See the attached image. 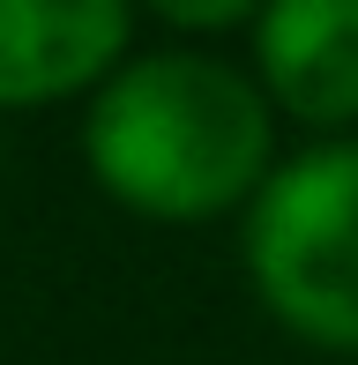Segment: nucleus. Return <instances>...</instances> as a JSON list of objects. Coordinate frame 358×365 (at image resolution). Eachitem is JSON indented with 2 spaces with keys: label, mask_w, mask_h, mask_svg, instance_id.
<instances>
[{
  "label": "nucleus",
  "mask_w": 358,
  "mask_h": 365,
  "mask_svg": "<svg viewBox=\"0 0 358 365\" xmlns=\"http://www.w3.org/2000/svg\"><path fill=\"white\" fill-rule=\"evenodd\" d=\"M247 261L276 321L358 351V142L306 149L262 179Z\"/></svg>",
  "instance_id": "nucleus-2"
},
{
  "label": "nucleus",
  "mask_w": 358,
  "mask_h": 365,
  "mask_svg": "<svg viewBox=\"0 0 358 365\" xmlns=\"http://www.w3.org/2000/svg\"><path fill=\"white\" fill-rule=\"evenodd\" d=\"M165 15H172V23H239L247 8H209V0H202V8H179V0H165Z\"/></svg>",
  "instance_id": "nucleus-5"
},
{
  "label": "nucleus",
  "mask_w": 358,
  "mask_h": 365,
  "mask_svg": "<svg viewBox=\"0 0 358 365\" xmlns=\"http://www.w3.org/2000/svg\"><path fill=\"white\" fill-rule=\"evenodd\" d=\"M90 164L150 217H209L262 187L269 105L209 53H150L90 105Z\"/></svg>",
  "instance_id": "nucleus-1"
},
{
  "label": "nucleus",
  "mask_w": 358,
  "mask_h": 365,
  "mask_svg": "<svg viewBox=\"0 0 358 365\" xmlns=\"http://www.w3.org/2000/svg\"><path fill=\"white\" fill-rule=\"evenodd\" d=\"M127 45L120 0H0V105L75 90Z\"/></svg>",
  "instance_id": "nucleus-3"
},
{
  "label": "nucleus",
  "mask_w": 358,
  "mask_h": 365,
  "mask_svg": "<svg viewBox=\"0 0 358 365\" xmlns=\"http://www.w3.org/2000/svg\"><path fill=\"white\" fill-rule=\"evenodd\" d=\"M262 75L299 120L358 112V0H276L254 30Z\"/></svg>",
  "instance_id": "nucleus-4"
}]
</instances>
